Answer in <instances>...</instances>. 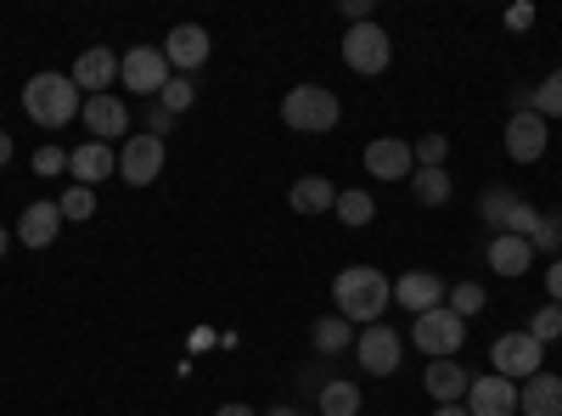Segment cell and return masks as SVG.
<instances>
[{"instance_id":"cell-1","label":"cell","mask_w":562,"mask_h":416,"mask_svg":"<svg viewBox=\"0 0 562 416\" xmlns=\"http://www.w3.org/2000/svg\"><path fill=\"white\" fill-rule=\"evenodd\" d=\"M389 299H394L389 276L371 270V265H349V270H338V282H333V304H338L344 321H355V327H371V315H383Z\"/></svg>"},{"instance_id":"cell-2","label":"cell","mask_w":562,"mask_h":416,"mask_svg":"<svg viewBox=\"0 0 562 416\" xmlns=\"http://www.w3.org/2000/svg\"><path fill=\"white\" fill-rule=\"evenodd\" d=\"M23 113L40 124V130H63L74 113H85V97L68 74H34L23 85Z\"/></svg>"},{"instance_id":"cell-3","label":"cell","mask_w":562,"mask_h":416,"mask_svg":"<svg viewBox=\"0 0 562 416\" xmlns=\"http://www.w3.org/2000/svg\"><path fill=\"white\" fill-rule=\"evenodd\" d=\"M338 119H344L338 90H326V85H299V90L281 97V124L299 130V135H326Z\"/></svg>"},{"instance_id":"cell-4","label":"cell","mask_w":562,"mask_h":416,"mask_svg":"<svg viewBox=\"0 0 562 416\" xmlns=\"http://www.w3.org/2000/svg\"><path fill=\"white\" fill-rule=\"evenodd\" d=\"M411 338H416V349L428 355V360H456L461 344H467V321H461L456 310L439 304V310H428V315H416Z\"/></svg>"},{"instance_id":"cell-5","label":"cell","mask_w":562,"mask_h":416,"mask_svg":"<svg viewBox=\"0 0 562 416\" xmlns=\"http://www.w3.org/2000/svg\"><path fill=\"white\" fill-rule=\"evenodd\" d=\"M119 79H124V90H135V97L158 102L164 85H169V57H164V45H135V52H124V57H119Z\"/></svg>"},{"instance_id":"cell-6","label":"cell","mask_w":562,"mask_h":416,"mask_svg":"<svg viewBox=\"0 0 562 416\" xmlns=\"http://www.w3.org/2000/svg\"><path fill=\"white\" fill-rule=\"evenodd\" d=\"M490 360H495V378H506V383H529L535 372H546V349L529 338V333H506V338H495L490 344Z\"/></svg>"},{"instance_id":"cell-7","label":"cell","mask_w":562,"mask_h":416,"mask_svg":"<svg viewBox=\"0 0 562 416\" xmlns=\"http://www.w3.org/2000/svg\"><path fill=\"white\" fill-rule=\"evenodd\" d=\"M389 57H394V40L378 29V23H349V34H344V63L355 68V74H383L389 68Z\"/></svg>"},{"instance_id":"cell-8","label":"cell","mask_w":562,"mask_h":416,"mask_svg":"<svg viewBox=\"0 0 562 416\" xmlns=\"http://www.w3.org/2000/svg\"><path fill=\"white\" fill-rule=\"evenodd\" d=\"M400 355H405V338L394 327H383V321H371V327L355 338V360H360V372H371V378L400 372Z\"/></svg>"},{"instance_id":"cell-9","label":"cell","mask_w":562,"mask_h":416,"mask_svg":"<svg viewBox=\"0 0 562 416\" xmlns=\"http://www.w3.org/2000/svg\"><path fill=\"white\" fill-rule=\"evenodd\" d=\"M119 175L130 180V187H153V180L164 175V142L158 135H130L124 153H119Z\"/></svg>"},{"instance_id":"cell-10","label":"cell","mask_w":562,"mask_h":416,"mask_svg":"<svg viewBox=\"0 0 562 416\" xmlns=\"http://www.w3.org/2000/svg\"><path fill=\"white\" fill-rule=\"evenodd\" d=\"M366 175L371 180H411L416 175L411 142H400V135H378V142L366 147Z\"/></svg>"},{"instance_id":"cell-11","label":"cell","mask_w":562,"mask_h":416,"mask_svg":"<svg viewBox=\"0 0 562 416\" xmlns=\"http://www.w3.org/2000/svg\"><path fill=\"white\" fill-rule=\"evenodd\" d=\"M546 142H551V124L540 113H512L506 119V158L512 164H535L546 153Z\"/></svg>"},{"instance_id":"cell-12","label":"cell","mask_w":562,"mask_h":416,"mask_svg":"<svg viewBox=\"0 0 562 416\" xmlns=\"http://www.w3.org/2000/svg\"><path fill=\"white\" fill-rule=\"evenodd\" d=\"M164 57H169V68H180V74H198V68L209 63V29L175 23L169 40H164Z\"/></svg>"},{"instance_id":"cell-13","label":"cell","mask_w":562,"mask_h":416,"mask_svg":"<svg viewBox=\"0 0 562 416\" xmlns=\"http://www.w3.org/2000/svg\"><path fill=\"white\" fill-rule=\"evenodd\" d=\"M518 411V383L506 378H473V389H467V416H512Z\"/></svg>"},{"instance_id":"cell-14","label":"cell","mask_w":562,"mask_h":416,"mask_svg":"<svg viewBox=\"0 0 562 416\" xmlns=\"http://www.w3.org/2000/svg\"><path fill=\"white\" fill-rule=\"evenodd\" d=\"M68 79L79 85V97H108V85L119 79V57L108 52V45H90V52L74 63Z\"/></svg>"},{"instance_id":"cell-15","label":"cell","mask_w":562,"mask_h":416,"mask_svg":"<svg viewBox=\"0 0 562 416\" xmlns=\"http://www.w3.org/2000/svg\"><path fill=\"white\" fill-rule=\"evenodd\" d=\"M445 293H450V288L439 282L434 270H405L400 282H394V299H400L411 315H428V310H439V304H445Z\"/></svg>"},{"instance_id":"cell-16","label":"cell","mask_w":562,"mask_h":416,"mask_svg":"<svg viewBox=\"0 0 562 416\" xmlns=\"http://www.w3.org/2000/svg\"><path fill=\"white\" fill-rule=\"evenodd\" d=\"M68 169H74V187L97 192V180H108V175L119 169V153H113L108 142H85V147L68 153Z\"/></svg>"},{"instance_id":"cell-17","label":"cell","mask_w":562,"mask_h":416,"mask_svg":"<svg viewBox=\"0 0 562 416\" xmlns=\"http://www.w3.org/2000/svg\"><path fill=\"white\" fill-rule=\"evenodd\" d=\"M57 231H63V209L57 203H29L23 220H18V243L23 248H52Z\"/></svg>"},{"instance_id":"cell-18","label":"cell","mask_w":562,"mask_h":416,"mask_svg":"<svg viewBox=\"0 0 562 416\" xmlns=\"http://www.w3.org/2000/svg\"><path fill=\"white\" fill-rule=\"evenodd\" d=\"M518 411L524 416H562V378L535 372L529 383H518Z\"/></svg>"},{"instance_id":"cell-19","label":"cell","mask_w":562,"mask_h":416,"mask_svg":"<svg viewBox=\"0 0 562 416\" xmlns=\"http://www.w3.org/2000/svg\"><path fill=\"white\" fill-rule=\"evenodd\" d=\"M85 124H90V142H113V135L130 130V108L119 97H85Z\"/></svg>"},{"instance_id":"cell-20","label":"cell","mask_w":562,"mask_h":416,"mask_svg":"<svg viewBox=\"0 0 562 416\" xmlns=\"http://www.w3.org/2000/svg\"><path fill=\"white\" fill-rule=\"evenodd\" d=\"M467 389H473V378H467L461 360H434V366H428V394H434L439 405H461Z\"/></svg>"},{"instance_id":"cell-21","label":"cell","mask_w":562,"mask_h":416,"mask_svg":"<svg viewBox=\"0 0 562 416\" xmlns=\"http://www.w3.org/2000/svg\"><path fill=\"white\" fill-rule=\"evenodd\" d=\"M529 265H535L529 237H512V231H495V243H490V270H501V276H524Z\"/></svg>"},{"instance_id":"cell-22","label":"cell","mask_w":562,"mask_h":416,"mask_svg":"<svg viewBox=\"0 0 562 416\" xmlns=\"http://www.w3.org/2000/svg\"><path fill=\"white\" fill-rule=\"evenodd\" d=\"M288 203H293V214H326V209L338 203V187L326 175H304V180H293Z\"/></svg>"},{"instance_id":"cell-23","label":"cell","mask_w":562,"mask_h":416,"mask_svg":"<svg viewBox=\"0 0 562 416\" xmlns=\"http://www.w3.org/2000/svg\"><path fill=\"white\" fill-rule=\"evenodd\" d=\"M310 344H315L321 355H344V349H355V321H344V315H321L315 327H310Z\"/></svg>"},{"instance_id":"cell-24","label":"cell","mask_w":562,"mask_h":416,"mask_svg":"<svg viewBox=\"0 0 562 416\" xmlns=\"http://www.w3.org/2000/svg\"><path fill=\"white\" fill-rule=\"evenodd\" d=\"M411 192H416L422 209H445L456 187H450V175H445V169H416V175H411Z\"/></svg>"},{"instance_id":"cell-25","label":"cell","mask_w":562,"mask_h":416,"mask_svg":"<svg viewBox=\"0 0 562 416\" xmlns=\"http://www.w3.org/2000/svg\"><path fill=\"white\" fill-rule=\"evenodd\" d=\"M333 214H338L349 231H360V225H371V214H378V198H371V192H338Z\"/></svg>"},{"instance_id":"cell-26","label":"cell","mask_w":562,"mask_h":416,"mask_svg":"<svg viewBox=\"0 0 562 416\" xmlns=\"http://www.w3.org/2000/svg\"><path fill=\"white\" fill-rule=\"evenodd\" d=\"M315 405H321V416H360V389L355 383H326Z\"/></svg>"},{"instance_id":"cell-27","label":"cell","mask_w":562,"mask_h":416,"mask_svg":"<svg viewBox=\"0 0 562 416\" xmlns=\"http://www.w3.org/2000/svg\"><path fill=\"white\" fill-rule=\"evenodd\" d=\"M529 113H540L546 124H551V119H562V68H557L540 90H529Z\"/></svg>"},{"instance_id":"cell-28","label":"cell","mask_w":562,"mask_h":416,"mask_svg":"<svg viewBox=\"0 0 562 416\" xmlns=\"http://www.w3.org/2000/svg\"><path fill=\"white\" fill-rule=\"evenodd\" d=\"M192 102H198V90H192V74H169L164 97H158V108H164V113H186Z\"/></svg>"},{"instance_id":"cell-29","label":"cell","mask_w":562,"mask_h":416,"mask_svg":"<svg viewBox=\"0 0 562 416\" xmlns=\"http://www.w3.org/2000/svg\"><path fill=\"white\" fill-rule=\"evenodd\" d=\"M529 338H535L540 349L562 338V304H551V299H546V310H535V321H529Z\"/></svg>"},{"instance_id":"cell-30","label":"cell","mask_w":562,"mask_h":416,"mask_svg":"<svg viewBox=\"0 0 562 416\" xmlns=\"http://www.w3.org/2000/svg\"><path fill=\"white\" fill-rule=\"evenodd\" d=\"M445 310H456L461 321L479 315V310H484V288H479V282H456V288L445 293Z\"/></svg>"},{"instance_id":"cell-31","label":"cell","mask_w":562,"mask_h":416,"mask_svg":"<svg viewBox=\"0 0 562 416\" xmlns=\"http://www.w3.org/2000/svg\"><path fill=\"white\" fill-rule=\"evenodd\" d=\"M57 209H63V220H90V214H97V192H90V187H68L57 198Z\"/></svg>"},{"instance_id":"cell-32","label":"cell","mask_w":562,"mask_h":416,"mask_svg":"<svg viewBox=\"0 0 562 416\" xmlns=\"http://www.w3.org/2000/svg\"><path fill=\"white\" fill-rule=\"evenodd\" d=\"M411 153H416V169H445V153H450V142H445V135H422V142H416Z\"/></svg>"},{"instance_id":"cell-33","label":"cell","mask_w":562,"mask_h":416,"mask_svg":"<svg viewBox=\"0 0 562 416\" xmlns=\"http://www.w3.org/2000/svg\"><path fill=\"white\" fill-rule=\"evenodd\" d=\"M518 203H524L518 192H484V220L506 231V214H512V209H518Z\"/></svg>"},{"instance_id":"cell-34","label":"cell","mask_w":562,"mask_h":416,"mask_svg":"<svg viewBox=\"0 0 562 416\" xmlns=\"http://www.w3.org/2000/svg\"><path fill=\"white\" fill-rule=\"evenodd\" d=\"M546 214L540 209H529V203H518V209H512L506 214V231H512V237H535V225H540Z\"/></svg>"},{"instance_id":"cell-35","label":"cell","mask_w":562,"mask_h":416,"mask_svg":"<svg viewBox=\"0 0 562 416\" xmlns=\"http://www.w3.org/2000/svg\"><path fill=\"white\" fill-rule=\"evenodd\" d=\"M34 169H40V175H63V169H68V153H63V147H40V153H34Z\"/></svg>"},{"instance_id":"cell-36","label":"cell","mask_w":562,"mask_h":416,"mask_svg":"<svg viewBox=\"0 0 562 416\" xmlns=\"http://www.w3.org/2000/svg\"><path fill=\"white\" fill-rule=\"evenodd\" d=\"M557 243H562V225H557V220H540V225H535V237H529V248H535V254H540V248L551 254Z\"/></svg>"},{"instance_id":"cell-37","label":"cell","mask_w":562,"mask_h":416,"mask_svg":"<svg viewBox=\"0 0 562 416\" xmlns=\"http://www.w3.org/2000/svg\"><path fill=\"white\" fill-rule=\"evenodd\" d=\"M506 29H512V34L535 29V7H529V0H524V7H512V12H506Z\"/></svg>"},{"instance_id":"cell-38","label":"cell","mask_w":562,"mask_h":416,"mask_svg":"<svg viewBox=\"0 0 562 416\" xmlns=\"http://www.w3.org/2000/svg\"><path fill=\"white\" fill-rule=\"evenodd\" d=\"M169 124H175V113H164V108L153 102V113H147V135H158V142H164V135H169Z\"/></svg>"},{"instance_id":"cell-39","label":"cell","mask_w":562,"mask_h":416,"mask_svg":"<svg viewBox=\"0 0 562 416\" xmlns=\"http://www.w3.org/2000/svg\"><path fill=\"white\" fill-rule=\"evenodd\" d=\"M371 7H378V0H344L349 23H378V18H371Z\"/></svg>"},{"instance_id":"cell-40","label":"cell","mask_w":562,"mask_h":416,"mask_svg":"<svg viewBox=\"0 0 562 416\" xmlns=\"http://www.w3.org/2000/svg\"><path fill=\"white\" fill-rule=\"evenodd\" d=\"M546 299L562 304V259H551V270H546Z\"/></svg>"},{"instance_id":"cell-41","label":"cell","mask_w":562,"mask_h":416,"mask_svg":"<svg viewBox=\"0 0 562 416\" xmlns=\"http://www.w3.org/2000/svg\"><path fill=\"white\" fill-rule=\"evenodd\" d=\"M214 416H254V405H237V400H231V405H220Z\"/></svg>"},{"instance_id":"cell-42","label":"cell","mask_w":562,"mask_h":416,"mask_svg":"<svg viewBox=\"0 0 562 416\" xmlns=\"http://www.w3.org/2000/svg\"><path fill=\"white\" fill-rule=\"evenodd\" d=\"M7 164H12V135L0 130V169H7Z\"/></svg>"},{"instance_id":"cell-43","label":"cell","mask_w":562,"mask_h":416,"mask_svg":"<svg viewBox=\"0 0 562 416\" xmlns=\"http://www.w3.org/2000/svg\"><path fill=\"white\" fill-rule=\"evenodd\" d=\"M434 416H467V405H439Z\"/></svg>"},{"instance_id":"cell-44","label":"cell","mask_w":562,"mask_h":416,"mask_svg":"<svg viewBox=\"0 0 562 416\" xmlns=\"http://www.w3.org/2000/svg\"><path fill=\"white\" fill-rule=\"evenodd\" d=\"M265 416H299V411H293V405H270Z\"/></svg>"},{"instance_id":"cell-45","label":"cell","mask_w":562,"mask_h":416,"mask_svg":"<svg viewBox=\"0 0 562 416\" xmlns=\"http://www.w3.org/2000/svg\"><path fill=\"white\" fill-rule=\"evenodd\" d=\"M0 259H7V225H0Z\"/></svg>"}]
</instances>
